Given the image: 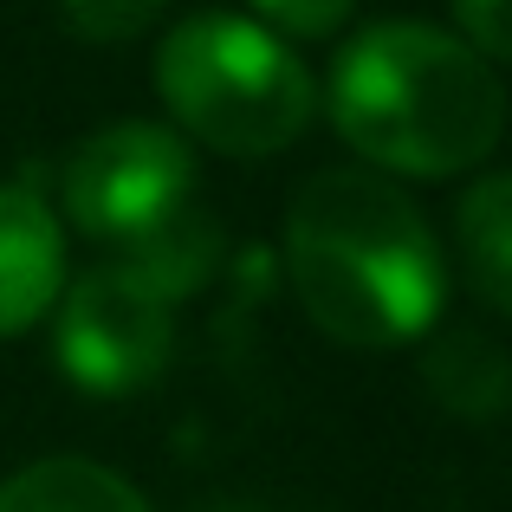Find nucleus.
<instances>
[{
	"label": "nucleus",
	"instance_id": "obj_11",
	"mask_svg": "<svg viewBox=\"0 0 512 512\" xmlns=\"http://www.w3.org/2000/svg\"><path fill=\"white\" fill-rule=\"evenodd\" d=\"M253 20L266 26V33H279L292 46V39H331L350 26V13H357V0H247Z\"/></svg>",
	"mask_w": 512,
	"mask_h": 512
},
{
	"label": "nucleus",
	"instance_id": "obj_3",
	"mask_svg": "<svg viewBox=\"0 0 512 512\" xmlns=\"http://www.w3.org/2000/svg\"><path fill=\"white\" fill-rule=\"evenodd\" d=\"M156 98L169 130L188 150L260 163L279 156L312 130L318 78L279 33H266L253 13H188L156 46Z\"/></svg>",
	"mask_w": 512,
	"mask_h": 512
},
{
	"label": "nucleus",
	"instance_id": "obj_8",
	"mask_svg": "<svg viewBox=\"0 0 512 512\" xmlns=\"http://www.w3.org/2000/svg\"><path fill=\"white\" fill-rule=\"evenodd\" d=\"M0 512H150V500L104 461L46 454L0 480Z\"/></svg>",
	"mask_w": 512,
	"mask_h": 512
},
{
	"label": "nucleus",
	"instance_id": "obj_2",
	"mask_svg": "<svg viewBox=\"0 0 512 512\" xmlns=\"http://www.w3.org/2000/svg\"><path fill=\"white\" fill-rule=\"evenodd\" d=\"M325 104L357 163L389 182L467 175L506 137L500 72L461 33L428 20H376L344 39Z\"/></svg>",
	"mask_w": 512,
	"mask_h": 512
},
{
	"label": "nucleus",
	"instance_id": "obj_5",
	"mask_svg": "<svg viewBox=\"0 0 512 512\" xmlns=\"http://www.w3.org/2000/svg\"><path fill=\"white\" fill-rule=\"evenodd\" d=\"M175 350V299L124 260L65 279L52 305V357L85 396H130L156 383Z\"/></svg>",
	"mask_w": 512,
	"mask_h": 512
},
{
	"label": "nucleus",
	"instance_id": "obj_1",
	"mask_svg": "<svg viewBox=\"0 0 512 512\" xmlns=\"http://www.w3.org/2000/svg\"><path fill=\"white\" fill-rule=\"evenodd\" d=\"M286 279L305 318L350 350H396L448 312V253L409 188L363 163H331L292 188Z\"/></svg>",
	"mask_w": 512,
	"mask_h": 512
},
{
	"label": "nucleus",
	"instance_id": "obj_12",
	"mask_svg": "<svg viewBox=\"0 0 512 512\" xmlns=\"http://www.w3.org/2000/svg\"><path fill=\"white\" fill-rule=\"evenodd\" d=\"M461 39L487 65H512V0H448Z\"/></svg>",
	"mask_w": 512,
	"mask_h": 512
},
{
	"label": "nucleus",
	"instance_id": "obj_9",
	"mask_svg": "<svg viewBox=\"0 0 512 512\" xmlns=\"http://www.w3.org/2000/svg\"><path fill=\"white\" fill-rule=\"evenodd\" d=\"M422 383L461 422H493L512 402V357L487 331H441L422 350Z\"/></svg>",
	"mask_w": 512,
	"mask_h": 512
},
{
	"label": "nucleus",
	"instance_id": "obj_10",
	"mask_svg": "<svg viewBox=\"0 0 512 512\" xmlns=\"http://www.w3.org/2000/svg\"><path fill=\"white\" fill-rule=\"evenodd\" d=\"M169 0H59L65 26H72L85 46H130L163 20Z\"/></svg>",
	"mask_w": 512,
	"mask_h": 512
},
{
	"label": "nucleus",
	"instance_id": "obj_4",
	"mask_svg": "<svg viewBox=\"0 0 512 512\" xmlns=\"http://www.w3.org/2000/svg\"><path fill=\"white\" fill-rule=\"evenodd\" d=\"M59 208L78 234L130 253L175 227L182 214H195V150L150 117L104 124L65 150Z\"/></svg>",
	"mask_w": 512,
	"mask_h": 512
},
{
	"label": "nucleus",
	"instance_id": "obj_6",
	"mask_svg": "<svg viewBox=\"0 0 512 512\" xmlns=\"http://www.w3.org/2000/svg\"><path fill=\"white\" fill-rule=\"evenodd\" d=\"M65 292V221L26 182H0V338H20Z\"/></svg>",
	"mask_w": 512,
	"mask_h": 512
},
{
	"label": "nucleus",
	"instance_id": "obj_7",
	"mask_svg": "<svg viewBox=\"0 0 512 512\" xmlns=\"http://www.w3.org/2000/svg\"><path fill=\"white\" fill-rule=\"evenodd\" d=\"M454 266L487 312L512 318V175H474L454 201Z\"/></svg>",
	"mask_w": 512,
	"mask_h": 512
}]
</instances>
